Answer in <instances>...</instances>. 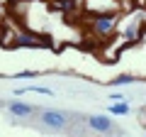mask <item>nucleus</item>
Listing matches in <instances>:
<instances>
[{"mask_svg":"<svg viewBox=\"0 0 146 137\" xmlns=\"http://www.w3.org/2000/svg\"><path fill=\"white\" fill-rule=\"evenodd\" d=\"M117 22H119V12H95L90 17V30H93V34L105 39L117 30Z\"/></svg>","mask_w":146,"mask_h":137,"instance_id":"1","label":"nucleus"},{"mask_svg":"<svg viewBox=\"0 0 146 137\" xmlns=\"http://www.w3.org/2000/svg\"><path fill=\"white\" fill-rule=\"evenodd\" d=\"M42 122L46 127H51V130H66V125L71 122V115L63 110H42Z\"/></svg>","mask_w":146,"mask_h":137,"instance_id":"2","label":"nucleus"},{"mask_svg":"<svg viewBox=\"0 0 146 137\" xmlns=\"http://www.w3.org/2000/svg\"><path fill=\"white\" fill-rule=\"evenodd\" d=\"M88 127L95 130V132H122L119 127L112 125V118H107V115H90L88 118Z\"/></svg>","mask_w":146,"mask_h":137,"instance_id":"3","label":"nucleus"},{"mask_svg":"<svg viewBox=\"0 0 146 137\" xmlns=\"http://www.w3.org/2000/svg\"><path fill=\"white\" fill-rule=\"evenodd\" d=\"M7 110H10L15 118H27V115H34V113H36V105L20 103V100H12V103H7Z\"/></svg>","mask_w":146,"mask_h":137,"instance_id":"4","label":"nucleus"},{"mask_svg":"<svg viewBox=\"0 0 146 137\" xmlns=\"http://www.w3.org/2000/svg\"><path fill=\"white\" fill-rule=\"evenodd\" d=\"M51 7L54 10H61V12H73L78 7V0H54Z\"/></svg>","mask_w":146,"mask_h":137,"instance_id":"5","label":"nucleus"},{"mask_svg":"<svg viewBox=\"0 0 146 137\" xmlns=\"http://www.w3.org/2000/svg\"><path fill=\"white\" fill-rule=\"evenodd\" d=\"M129 110L131 108L127 105L124 100H112V103H110V113H112V115H127Z\"/></svg>","mask_w":146,"mask_h":137,"instance_id":"6","label":"nucleus"},{"mask_svg":"<svg viewBox=\"0 0 146 137\" xmlns=\"http://www.w3.org/2000/svg\"><path fill=\"white\" fill-rule=\"evenodd\" d=\"M15 93H17V95H22V93H44V95H51L54 91L46 88V86H27V88H17Z\"/></svg>","mask_w":146,"mask_h":137,"instance_id":"7","label":"nucleus"},{"mask_svg":"<svg viewBox=\"0 0 146 137\" xmlns=\"http://www.w3.org/2000/svg\"><path fill=\"white\" fill-rule=\"evenodd\" d=\"M131 83H134V76H127V74L112 79V86H131Z\"/></svg>","mask_w":146,"mask_h":137,"instance_id":"8","label":"nucleus"},{"mask_svg":"<svg viewBox=\"0 0 146 137\" xmlns=\"http://www.w3.org/2000/svg\"><path fill=\"white\" fill-rule=\"evenodd\" d=\"M36 79V71H22V74H15V79Z\"/></svg>","mask_w":146,"mask_h":137,"instance_id":"9","label":"nucleus"},{"mask_svg":"<svg viewBox=\"0 0 146 137\" xmlns=\"http://www.w3.org/2000/svg\"><path fill=\"white\" fill-rule=\"evenodd\" d=\"M127 95H122V93H112V100H124Z\"/></svg>","mask_w":146,"mask_h":137,"instance_id":"10","label":"nucleus"},{"mask_svg":"<svg viewBox=\"0 0 146 137\" xmlns=\"http://www.w3.org/2000/svg\"><path fill=\"white\" fill-rule=\"evenodd\" d=\"M144 12H146V10H144ZM144 20H146V15H144Z\"/></svg>","mask_w":146,"mask_h":137,"instance_id":"11","label":"nucleus"}]
</instances>
